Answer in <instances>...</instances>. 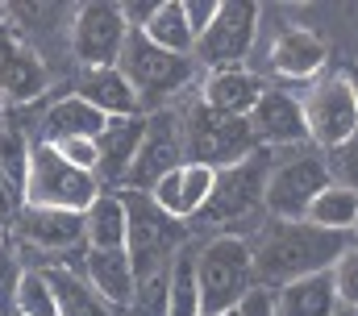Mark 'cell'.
I'll return each instance as SVG.
<instances>
[{"instance_id":"ab89813d","label":"cell","mask_w":358,"mask_h":316,"mask_svg":"<svg viewBox=\"0 0 358 316\" xmlns=\"http://www.w3.org/2000/svg\"><path fill=\"white\" fill-rule=\"evenodd\" d=\"M338 316H358V313H346V308H342V313H338Z\"/></svg>"},{"instance_id":"5bb4252c","label":"cell","mask_w":358,"mask_h":316,"mask_svg":"<svg viewBox=\"0 0 358 316\" xmlns=\"http://www.w3.org/2000/svg\"><path fill=\"white\" fill-rule=\"evenodd\" d=\"M325 63H329L325 38L304 25H283L267 42V71L283 83H313L325 76Z\"/></svg>"},{"instance_id":"f546056e","label":"cell","mask_w":358,"mask_h":316,"mask_svg":"<svg viewBox=\"0 0 358 316\" xmlns=\"http://www.w3.org/2000/svg\"><path fill=\"white\" fill-rule=\"evenodd\" d=\"M325 162H329V179H334V183L358 192V134L350 138V142H342L338 150H329Z\"/></svg>"},{"instance_id":"f35d334b","label":"cell","mask_w":358,"mask_h":316,"mask_svg":"<svg viewBox=\"0 0 358 316\" xmlns=\"http://www.w3.org/2000/svg\"><path fill=\"white\" fill-rule=\"evenodd\" d=\"M0 241H8V225L4 221H0Z\"/></svg>"},{"instance_id":"ba28073f","label":"cell","mask_w":358,"mask_h":316,"mask_svg":"<svg viewBox=\"0 0 358 316\" xmlns=\"http://www.w3.org/2000/svg\"><path fill=\"white\" fill-rule=\"evenodd\" d=\"M263 29V8L246 4V0H225L217 8V21L196 38L192 46V63L200 71H225V67H246V59L255 55Z\"/></svg>"},{"instance_id":"1f68e13d","label":"cell","mask_w":358,"mask_h":316,"mask_svg":"<svg viewBox=\"0 0 358 316\" xmlns=\"http://www.w3.org/2000/svg\"><path fill=\"white\" fill-rule=\"evenodd\" d=\"M55 146V155L63 158L67 166H76V171H84V175H96V142L92 138H59V142H50Z\"/></svg>"},{"instance_id":"3957f363","label":"cell","mask_w":358,"mask_h":316,"mask_svg":"<svg viewBox=\"0 0 358 316\" xmlns=\"http://www.w3.org/2000/svg\"><path fill=\"white\" fill-rule=\"evenodd\" d=\"M275 155L279 150L259 146L255 155L242 158L238 166L217 171L213 196L200 208L196 225L208 229V234H238V225H246L250 217L267 221V213H263V187H267V171H271V162H275Z\"/></svg>"},{"instance_id":"9c48e42d","label":"cell","mask_w":358,"mask_h":316,"mask_svg":"<svg viewBox=\"0 0 358 316\" xmlns=\"http://www.w3.org/2000/svg\"><path fill=\"white\" fill-rule=\"evenodd\" d=\"M300 108H304V129H308V146L329 155L338 150L342 142H350L358 134V104L350 83L338 76H321L308 83V92L300 96Z\"/></svg>"},{"instance_id":"5b68a950","label":"cell","mask_w":358,"mask_h":316,"mask_svg":"<svg viewBox=\"0 0 358 316\" xmlns=\"http://www.w3.org/2000/svg\"><path fill=\"white\" fill-rule=\"evenodd\" d=\"M329 162L313 146H296V150H279L267 171V187H263V213L267 221H304L308 204L329 187Z\"/></svg>"},{"instance_id":"30bf717a","label":"cell","mask_w":358,"mask_h":316,"mask_svg":"<svg viewBox=\"0 0 358 316\" xmlns=\"http://www.w3.org/2000/svg\"><path fill=\"white\" fill-rule=\"evenodd\" d=\"M129 25L121 17V4L108 0H92V4H76L71 8V29H67V50L71 63L80 71H96V67H117L121 50H125Z\"/></svg>"},{"instance_id":"4dcf8cb0","label":"cell","mask_w":358,"mask_h":316,"mask_svg":"<svg viewBox=\"0 0 358 316\" xmlns=\"http://www.w3.org/2000/svg\"><path fill=\"white\" fill-rule=\"evenodd\" d=\"M21 258L8 241H0V316H13V296H17V283H21Z\"/></svg>"},{"instance_id":"83f0119b","label":"cell","mask_w":358,"mask_h":316,"mask_svg":"<svg viewBox=\"0 0 358 316\" xmlns=\"http://www.w3.org/2000/svg\"><path fill=\"white\" fill-rule=\"evenodd\" d=\"M13 316H59L50 283H46L42 271H34V266L21 271V283H17V296H13Z\"/></svg>"},{"instance_id":"8d00e7d4","label":"cell","mask_w":358,"mask_h":316,"mask_svg":"<svg viewBox=\"0 0 358 316\" xmlns=\"http://www.w3.org/2000/svg\"><path fill=\"white\" fill-rule=\"evenodd\" d=\"M342 79L350 83V92H355V104H358V63H355V67H346V71H342Z\"/></svg>"},{"instance_id":"9a60e30c","label":"cell","mask_w":358,"mask_h":316,"mask_svg":"<svg viewBox=\"0 0 358 316\" xmlns=\"http://www.w3.org/2000/svg\"><path fill=\"white\" fill-rule=\"evenodd\" d=\"M259 146L267 150H296V146H308V129H304V108H300V96H292L287 87H263L255 113L246 117Z\"/></svg>"},{"instance_id":"d590c367","label":"cell","mask_w":358,"mask_h":316,"mask_svg":"<svg viewBox=\"0 0 358 316\" xmlns=\"http://www.w3.org/2000/svg\"><path fill=\"white\" fill-rule=\"evenodd\" d=\"M155 8H159V4H146V0H125V4H121V17H125L129 34H142V29L150 25Z\"/></svg>"},{"instance_id":"7bdbcfd3","label":"cell","mask_w":358,"mask_h":316,"mask_svg":"<svg viewBox=\"0 0 358 316\" xmlns=\"http://www.w3.org/2000/svg\"><path fill=\"white\" fill-rule=\"evenodd\" d=\"M0 117H4V104H0Z\"/></svg>"},{"instance_id":"484cf974","label":"cell","mask_w":358,"mask_h":316,"mask_svg":"<svg viewBox=\"0 0 358 316\" xmlns=\"http://www.w3.org/2000/svg\"><path fill=\"white\" fill-rule=\"evenodd\" d=\"M308 225L317 229H329V234H355L358 225V192L342 187V183H329L304 213Z\"/></svg>"},{"instance_id":"603a6c76","label":"cell","mask_w":358,"mask_h":316,"mask_svg":"<svg viewBox=\"0 0 358 316\" xmlns=\"http://www.w3.org/2000/svg\"><path fill=\"white\" fill-rule=\"evenodd\" d=\"M275 308L279 316H338V287H334V275L321 271V275H304L296 283H283L275 287Z\"/></svg>"},{"instance_id":"836d02e7","label":"cell","mask_w":358,"mask_h":316,"mask_svg":"<svg viewBox=\"0 0 358 316\" xmlns=\"http://www.w3.org/2000/svg\"><path fill=\"white\" fill-rule=\"evenodd\" d=\"M234 313H238V316H279V308H275V292L255 283V287L246 292V300H242Z\"/></svg>"},{"instance_id":"7402d4cb","label":"cell","mask_w":358,"mask_h":316,"mask_svg":"<svg viewBox=\"0 0 358 316\" xmlns=\"http://www.w3.org/2000/svg\"><path fill=\"white\" fill-rule=\"evenodd\" d=\"M84 258V254H80ZM80 258H67V262H55V266H42L46 283H50V296H55V308L59 316H117L84 279L80 271Z\"/></svg>"},{"instance_id":"4316f807","label":"cell","mask_w":358,"mask_h":316,"mask_svg":"<svg viewBox=\"0 0 358 316\" xmlns=\"http://www.w3.org/2000/svg\"><path fill=\"white\" fill-rule=\"evenodd\" d=\"M146 42H155L159 50H171V55H192L196 38L187 29V17H183V0H163L150 17V25L142 29Z\"/></svg>"},{"instance_id":"b9f144b4","label":"cell","mask_w":358,"mask_h":316,"mask_svg":"<svg viewBox=\"0 0 358 316\" xmlns=\"http://www.w3.org/2000/svg\"><path fill=\"white\" fill-rule=\"evenodd\" d=\"M221 316H238V313H221Z\"/></svg>"},{"instance_id":"2e32d148","label":"cell","mask_w":358,"mask_h":316,"mask_svg":"<svg viewBox=\"0 0 358 316\" xmlns=\"http://www.w3.org/2000/svg\"><path fill=\"white\" fill-rule=\"evenodd\" d=\"M263 76L250 67H225V71H204L196 83V104L213 117H234L246 121L263 96Z\"/></svg>"},{"instance_id":"e0dca14e","label":"cell","mask_w":358,"mask_h":316,"mask_svg":"<svg viewBox=\"0 0 358 316\" xmlns=\"http://www.w3.org/2000/svg\"><path fill=\"white\" fill-rule=\"evenodd\" d=\"M213 183H217V171L204 166V162H183L179 171L163 175L146 196L155 200L159 213H167L171 221H196L200 208L208 204L213 196Z\"/></svg>"},{"instance_id":"cb8c5ba5","label":"cell","mask_w":358,"mask_h":316,"mask_svg":"<svg viewBox=\"0 0 358 316\" xmlns=\"http://www.w3.org/2000/svg\"><path fill=\"white\" fill-rule=\"evenodd\" d=\"M125 229H129V213H125L121 192H100L84 208L88 250H125Z\"/></svg>"},{"instance_id":"52a82bcc","label":"cell","mask_w":358,"mask_h":316,"mask_svg":"<svg viewBox=\"0 0 358 316\" xmlns=\"http://www.w3.org/2000/svg\"><path fill=\"white\" fill-rule=\"evenodd\" d=\"M121 200H125V213H129L125 254H129L134 279H146V275L163 271L171 262V254L187 241V225L159 213L146 192H121Z\"/></svg>"},{"instance_id":"74e56055","label":"cell","mask_w":358,"mask_h":316,"mask_svg":"<svg viewBox=\"0 0 358 316\" xmlns=\"http://www.w3.org/2000/svg\"><path fill=\"white\" fill-rule=\"evenodd\" d=\"M4 21H8V4H0V25H4Z\"/></svg>"},{"instance_id":"f1b7e54d","label":"cell","mask_w":358,"mask_h":316,"mask_svg":"<svg viewBox=\"0 0 358 316\" xmlns=\"http://www.w3.org/2000/svg\"><path fill=\"white\" fill-rule=\"evenodd\" d=\"M334 287H338V304L346 313H358V245H350L338 262H334Z\"/></svg>"},{"instance_id":"8fae6325","label":"cell","mask_w":358,"mask_h":316,"mask_svg":"<svg viewBox=\"0 0 358 316\" xmlns=\"http://www.w3.org/2000/svg\"><path fill=\"white\" fill-rule=\"evenodd\" d=\"M183 113V108H179ZM183 142H187V162H204L213 171L238 166L242 158L259 150V138L250 129V121H234V117H213L200 104H192L183 113Z\"/></svg>"},{"instance_id":"d6986e66","label":"cell","mask_w":358,"mask_h":316,"mask_svg":"<svg viewBox=\"0 0 358 316\" xmlns=\"http://www.w3.org/2000/svg\"><path fill=\"white\" fill-rule=\"evenodd\" d=\"M80 271H84V279L96 287V296H100L113 313L117 316L129 313L138 279H134V266H129V254H125V250H84Z\"/></svg>"},{"instance_id":"d4e9b609","label":"cell","mask_w":358,"mask_h":316,"mask_svg":"<svg viewBox=\"0 0 358 316\" xmlns=\"http://www.w3.org/2000/svg\"><path fill=\"white\" fill-rule=\"evenodd\" d=\"M167 316H204L196 283V241L187 237L167 262Z\"/></svg>"},{"instance_id":"e575fe53","label":"cell","mask_w":358,"mask_h":316,"mask_svg":"<svg viewBox=\"0 0 358 316\" xmlns=\"http://www.w3.org/2000/svg\"><path fill=\"white\" fill-rule=\"evenodd\" d=\"M21 204H25V200H21V183H17V179L4 171V162H0V221L8 225V221L21 213Z\"/></svg>"},{"instance_id":"ffe728a7","label":"cell","mask_w":358,"mask_h":316,"mask_svg":"<svg viewBox=\"0 0 358 316\" xmlns=\"http://www.w3.org/2000/svg\"><path fill=\"white\" fill-rule=\"evenodd\" d=\"M71 92L92 104L96 113H104L108 121H117V117H142V104H138V96H134V87H129V79L121 76L117 67H96V71H80L76 83H71Z\"/></svg>"},{"instance_id":"277c9868","label":"cell","mask_w":358,"mask_h":316,"mask_svg":"<svg viewBox=\"0 0 358 316\" xmlns=\"http://www.w3.org/2000/svg\"><path fill=\"white\" fill-rule=\"evenodd\" d=\"M117 71L129 79L142 113H159V108H171L179 92H187L200 67L192 63V55H171V50H159L155 42H146L142 34H129L125 38V50L117 59Z\"/></svg>"},{"instance_id":"4fadbf2b","label":"cell","mask_w":358,"mask_h":316,"mask_svg":"<svg viewBox=\"0 0 358 316\" xmlns=\"http://www.w3.org/2000/svg\"><path fill=\"white\" fill-rule=\"evenodd\" d=\"M50 83H55V71L46 67V59L4 21L0 25V104L34 108L50 100Z\"/></svg>"},{"instance_id":"8992f818","label":"cell","mask_w":358,"mask_h":316,"mask_svg":"<svg viewBox=\"0 0 358 316\" xmlns=\"http://www.w3.org/2000/svg\"><path fill=\"white\" fill-rule=\"evenodd\" d=\"M104 187L96 183V175H84L76 166H67L55 155L50 142H34L29 166H25V208H59V213H84Z\"/></svg>"},{"instance_id":"ac0fdd59","label":"cell","mask_w":358,"mask_h":316,"mask_svg":"<svg viewBox=\"0 0 358 316\" xmlns=\"http://www.w3.org/2000/svg\"><path fill=\"white\" fill-rule=\"evenodd\" d=\"M142 129H146V113L142 117H117L100 129L96 138V183L104 192H121L125 187V175L134 166V155L142 146Z\"/></svg>"},{"instance_id":"44dd1931","label":"cell","mask_w":358,"mask_h":316,"mask_svg":"<svg viewBox=\"0 0 358 316\" xmlns=\"http://www.w3.org/2000/svg\"><path fill=\"white\" fill-rule=\"evenodd\" d=\"M108 125L104 113H96L92 104H84L71 87L63 96H50L42 104V138L38 142H59V138H100V129Z\"/></svg>"},{"instance_id":"6da1fadb","label":"cell","mask_w":358,"mask_h":316,"mask_svg":"<svg viewBox=\"0 0 358 316\" xmlns=\"http://www.w3.org/2000/svg\"><path fill=\"white\" fill-rule=\"evenodd\" d=\"M355 245L350 234H329L308 221H263L259 234L250 237L255 258V283L259 287H283L304 275L334 271V262Z\"/></svg>"},{"instance_id":"d6a6232c","label":"cell","mask_w":358,"mask_h":316,"mask_svg":"<svg viewBox=\"0 0 358 316\" xmlns=\"http://www.w3.org/2000/svg\"><path fill=\"white\" fill-rule=\"evenodd\" d=\"M217 8H221V0H183V17H187L192 38H200L217 21Z\"/></svg>"},{"instance_id":"7a4b0ae2","label":"cell","mask_w":358,"mask_h":316,"mask_svg":"<svg viewBox=\"0 0 358 316\" xmlns=\"http://www.w3.org/2000/svg\"><path fill=\"white\" fill-rule=\"evenodd\" d=\"M196 283H200V313L204 316L234 313L246 300V292L255 287L250 237L208 234L204 241H196Z\"/></svg>"},{"instance_id":"60d3db41","label":"cell","mask_w":358,"mask_h":316,"mask_svg":"<svg viewBox=\"0 0 358 316\" xmlns=\"http://www.w3.org/2000/svg\"><path fill=\"white\" fill-rule=\"evenodd\" d=\"M350 237H355V245H358V225H355V234H350Z\"/></svg>"},{"instance_id":"7c38bea8","label":"cell","mask_w":358,"mask_h":316,"mask_svg":"<svg viewBox=\"0 0 358 316\" xmlns=\"http://www.w3.org/2000/svg\"><path fill=\"white\" fill-rule=\"evenodd\" d=\"M187 162V142H183V113L176 104L146 113V129H142V146L134 155V166L125 175L121 192H150L163 175H171Z\"/></svg>"}]
</instances>
